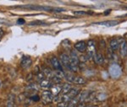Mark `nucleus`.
I'll use <instances>...</instances> for the list:
<instances>
[{
    "label": "nucleus",
    "instance_id": "20e7f679",
    "mask_svg": "<svg viewBox=\"0 0 127 107\" xmlns=\"http://www.w3.org/2000/svg\"><path fill=\"white\" fill-rule=\"evenodd\" d=\"M86 46H87L86 57L88 59H90L94 57V55L96 54V42H95L94 40H90V41H88Z\"/></svg>",
    "mask_w": 127,
    "mask_h": 107
},
{
    "label": "nucleus",
    "instance_id": "4be33fe9",
    "mask_svg": "<svg viewBox=\"0 0 127 107\" xmlns=\"http://www.w3.org/2000/svg\"><path fill=\"white\" fill-rule=\"evenodd\" d=\"M64 78L66 79L67 81L70 83H74V79H75V76L70 73H64Z\"/></svg>",
    "mask_w": 127,
    "mask_h": 107
},
{
    "label": "nucleus",
    "instance_id": "f704fd0d",
    "mask_svg": "<svg viewBox=\"0 0 127 107\" xmlns=\"http://www.w3.org/2000/svg\"><path fill=\"white\" fill-rule=\"evenodd\" d=\"M0 86H1V83H0Z\"/></svg>",
    "mask_w": 127,
    "mask_h": 107
},
{
    "label": "nucleus",
    "instance_id": "a211bd4d",
    "mask_svg": "<svg viewBox=\"0 0 127 107\" xmlns=\"http://www.w3.org/2000/svg\"><path fill=\"white\" fill-rule=\"evenodd\" d=\"M14 102H15V95L13 94H9L8 95L6 107H14Z\"/></svg>",
    "mask_w": 127,
    "mask_h": 107
},
{
    "label": "nucleus",
    "instance_id": "9d476101",
    "mask_svg": "<svg viewBox=\"0 0 127 107\" xmlns=\"http://www.w3.org/2000/svg\"><path fill=\"white\" fill-rule=\"evenodd\" d=\"M81 92L79 93L78 94H77L76 96L75 97L74 99H72V100L69 101L68 104H67L66 107H75L77 106V105L80 103V100H81Z\"/></svg>",
    "mask_w": 127,
    "mask_h": 107
},
{
    "label": "nucleus",
    "instance_id": "423d86ee",
    "mask_svg": "<svg viewBox=\"0 0 127 107\" xmlns=\"http://www.w3.org/2000/svg\"><path fill=\"white\" fill-rule=\"evenodd\" d=\"M53 98L54 96L52 94L51 91H43L42 94V101L45 103V104H48V103H51L53 101Z\"/></svg>",
    "mask_w": 127,
    "mask_h": 107
},
{
    "label": "nucleus",
    "instance_id": "aec40b11",
    "mask_svg": "<svg viewBox=\"0 0 127 107\" xmlns=\"http://www.w3.org/2000/svg\"><path fill=\"white\" fill-rule=\"evenodd\" d=\"M120 46V42L117 39H113L111 40L110 41V48L112 49L113 51H116L117 49Z\"/></svg>",
    "mask_w": 127,
    "mask_h": 107
},
{
    "label": "nucleus",
    "instance_id": "7c9ffc66",
    "mask_svg": "<svg viewBox=\"0 0 127 107\" xmlns=\"http://www.w3.org/2000/svg\"><path fill=\"white\" fill-rule=\"evenodd\" d=\"M75 107H86V106H85L84 103H79V104L77 105Z\"/></svg>",
    "mask_w": 127,
    "mask_h": 107
},
{
    "label": "nucleus",
    "instance_id": "cd10ccee",
    "mask_svg": "<svg viewBox=\"0 0 127 107\" xmlns=\"http://www.w3.org/2000/svg\"><path fill=\"white\" fill-rule=\"evenodd\" d=\"M31 100H33V101H36V102H37V101H39V100H40V97L36 94V95L32 96V97H31Z\"/></svg>",
    "mask_w": 127,
    "mask_h": 107
},
{
    "label": "nucleus",
    "instance_id": "c9c22d12",
    "mask_svg": "<svg viewBox=\"0 0 127 107\" xmlns=\"http://www.w3.org/2000/svg\"></svg>",
    "mask_w": 127,
    "mask_h": 107
},
{
    "label": "nucleus",
    "instance_id": "c85d7f7f",
    "mask_svg": "<svg viewBox=\"0 0 127 107\" xmlns=\"http://www.w3.org/2000/svg\"><path fill=\"white\" fill-rule=\"evenodd\" d=\"M66 106H67V103L61 101V102L58 103V106H57V107H66Z\"/></svg>",
    "mask_w": 127,
    "mask_h": 107
},
{
    "label": "nucleus",
    "instance_id": "f03ea898",
    "mask_svg": "<svg viewBox=\"0 0 127 107\" xmlns=\"http://www.w3.org/2000/svg\"><path fill=\"white\" fill-rule=\"evenodd\" d=\"M79 65V57L74 51H71L69 55V70L75 72L78 68Z\"/></svg>",
    "mask_w": 127,
    "mask_h": 107
},
{
    "label": "nucleus",
    "instance_id": "c756f323",
    "mask_svg": "<svg viewBox=\"0 0 127 107\" xmlns=\"http://www.w3.org/2000/svg\"><path fill=\"white\" fill-rule=\"evenodd\" d=\"M25 23V19H19L17 20L18 25H24Z\"/></svg>",
    "mask_w": 127,
    "mask_h": 107
},
{
    "label": "nucleus",
    "instance_id": "ddd939ff",
    "mask_svg": "<svg viewBox=\"0 0 127 107\" xmlns=\"http://www.w3.org/2000/svg\"><path fill=\"white\" fill-rule=\"evenodd\" d=\"M120 21L119 20H107L104 21V22H98L95 23V25H105V26L108 27H112V26H115V25H119Z\"/></svg>",
    "mask_w": 127,
    "mask_h": 107
},
{
    "label": "nucleus",
    "instance_id": "6ab92c4d",
    "mask_svg": "<svg viewBox=\"0 0 127 107\" xmlns=\"http://www.w3.org/2000/svg\"><path fill=\"white\" fill-rule=\"evenodd\" d=\"M72 89V87H71L70 84H64L62 86V90H61V92H60V95H64V94H66L67 93L69 92V90Z\"/></svg>",
    "mask_w": 127,
    "mask_h": 107
},
{
    "label": "nucleus",
    "instance_id": "0eeeda50",
    "mask_svg": "<svg viewBox=\"0 0 127 107\" xmlns=\"http://www.w3.org/2000/svg\"><path fill=\"white\" fill-rule=\"evenodd\" d=\"M50 62L51 65L53 66V68L57 71H63L62 68V65H61L60 62L56 57H53L52 58L50 59Z\"/></svg>",
    "mask_w": 127,
    "mask_h": 107
},
{
    "label": "nucleus",
    "instance_id": "412c9836",
    "mask_svg": "<svg viewBox=\"0 0 127 107\" xmlns=\"http://www.w3.org/2000/svg\"><path fill=\"white\" fill-rule=\"evenodd\" d=\"M74 83L76 84H86V79L80 76H75Z\"/></svg>",
    "mask_w": 127,
    "mask_h": 107
},
{
    "label": "nucleus",
    "instance_id": "473e14b6",
    "mask_svg": "<svg viewBox=\"0 0 127 107\" xmlns=\"http://www.w3.org/2000/svg\"><path fill=\"white\" fill-rule=\"evenodd\" d=\"M110 12H111V9H108V10H106V11H105V13H104V15H109Z\"/></svg>",
    "mask_w": 127,
    "mask_h": 107
},
{
    "label": "nucleus",
    "instance_id": "2eb2a0df",
    "mask_svg": "<svg viewBox=\"0 0 127 107\" xmlns=\"http://www.w3.org/2000/svg\"><path fill=\"white\" fill-rule=\"evenodd\" d=\"M120 55L121 57H126L127 56V42L126 41H123L120 43Z\"/></svg>",
    "mask_w": 127,
    "mask_h": 107
},
{
    "label": "nucleus",
    "instance_id": "5701e85b",
    "mask_svg": "<svg viewBox=\"0 0 127 107\" xmlns=\"http://www.w3.org/2000/svg\"><path fill=\"white\" fill-rule=\"evenodd\" d=\"M46 25V23L43 22V21H40V20H36V21H32L29 24V25H31V26H37V25Z\"/></svg>",
    "mask_w": 127,
    "mask_h": 107
},
{
    "label": "nucleus",
    "instance_id": "f257e3e1",
    "mask_svg": "<svg viewBox=\"0 0 127 107\" xmlns=\"http://www.w3.org/2000/svg\"><path fill=\"white\" fill-rule=\"evenodd\" d=\"M15 8H21V9H28L31 10H42L47 12H53V13H61L63 11H65L63 8H57V7H51V6H42V5H19Z\"/></svg>",
    "mask_w": 127,
    "mask_h": 107
},
{
    "label": "nucleus",
    "instance_id": "dca6fc26",
    "mask_svg": "<svg viewBox=\"0 0 127 107\" xmlns=\"http://www.w3.org/2000/svg\"><path fill=\"white\" fill-rule=\"evenodd\" d=\"M93 59H94V62L97 63V64H103L104 62V57L101 53H96L93 57Z\"/></svg>",
    "mask_w": 127,
    "mask_h": 107
},
{
    "label": "nucleus",
    "instance_id": "2f4dec72",
    "mask_svg": "<svg viewBox=\"0 0 127 107\" xmlns=\"http://www.w3.org/2000/svg\"><path fill=\"white\" fill-rule=\"evenodd\" d=\"M3 35H4V32H3V31L2 29H0V40H1V38L3 37Z\"/></svg>",
    "mask_w": 127,
    "mask_h": 107
},
{
    "label": "nucleus",
    "instance_id": "1a4fd4ad",
    "mask_svg": "<svg viewBox=\"0 0 127 107\" xmlns=\"http://www.w3.org/2000/svg\"><path fill=\"white\" fill-rule=\"evenodd\" d=\"M31 63H32V61H31V57H27V56H24L22 57V59H21V66L22 68L26 69V68H30V66L31 65Z\"/></svg>",
    "mask_w": 127,
    "mask_h": 107
},
{
    "label": "nucleus",
    "instance_id": "6e6552de",
    "mask_svg": "<svg viewBox=\"0 0 127 107\" xmlns=\"http://www.w3.org/2000/svg\"><path fill=\"white\" fill-rule=\"evenodd\" d=\"M60 63L63 67L69 69V56L66 53H62L60 55Z\"/></svg>",
    "mask_w": 127,
    "mask_h": 107
},
{
    "label": "nucleus",
    "instance_id": "9b49d317",
    "mask_svg": "<svg viewBox=\"0 0 127 107\" xmlns=\"http://www.w3.org/2000/svg\"><path fill=\"white\" fill-rule=\"evenodd\" d=\"M54 85V84L52 82V80L48 78H44L43 80H42L40 82V87L43 89H48V88H52Z\"/></svg>",
    "mask_w": 127,
    "mask_h": 107
},
{
    "label": "nucleus",
    "instance_id": "39448f33",
    "mask_svg": "<svg viewBox=\"0 0 127 107\" xmlns=\"http://www.w3.org/2000/svg\"><path fill=\"white\" fill-rule=\"evenodd\" d=\"M109 73L114 78H118L121 75V68H120V67L119 65L114 64L110 67Z\"/></svg>",
    "mask_w": 127,
    "mask_h": 107
},
{
    "label": "nucleus",
    "instance_id": "bb28decb",
    "mask_svg": "<svg viewBox=\"0 0 127 107\" xmlns=\"http://www.w3.org/2000/svg\"><path fill=\"white\" fill-rule=\"evenodd\" d=\"M37 78L41 82L42 80H43V79L45 78V76H44V74H43L42 72H38L37 73Z\"/></svg>",
    "mask_w": 127,
    "mask_h": 107
},
{
    "label": "nucleus",
    "instance_id": "f8f14e48",
    "mask_svg": "<svg viewBox=\"0 0 127 107\" xmlns=\"http://www.w3.org/2000/svg\"><path fill=\"white\" fill-rule=\"evenodd\" d=\"M86 47H87L86 43L83 41H79V42H77L75 44V48L78 51H80V52H84V51H86Z\"/></svg>",
    "mask_w": 127,
    "mask_h": 107
},
{
    "label": "nucleus",
    "instance_id": "4468645a",
    "mask_svg": "<svg viewBox=\"0 0 127 107\" xmlns=\"http://www.w3.org/2000/svg\"><path fill=\"white\" fill-rule=\"evenodd\" d=\"M61 90H62V85L61 84H54L51 88V93L53 96H57L60 94Z\"/></svg>",
    "mask_w": 127,
    "mask_h": 107
},
{
    "label": "nucleus",
    "instance_id": "f3484780",
    "mask_svg": "<svg viewBox=\"0 0 127 107\" xmlns=\"http://www.w3.org/2000/svg\"><path fill=\"white\" fill-rule=\"evenodd\" d=\"M42 73H43V74H44V76L47 77V78L50 79V80L53 78V77H54V73H53V71L48 68H46L43 69Z\"/></svg>",
    "mask_w": 127,
    "mask_h": 107
},
{
    "label": "nucleus",
    "instance_id": "393cba45",
    "mask_svg": "<svg viewBox=\"0 0 127 107\" xmlns=\"http://www.w3.org/2000/svg\"><path fill=\"white\" fill-rule=\"evenodd\" d=\"M74 15H92V12L89 11V12H86V11H74L73 12Z\"/></svg>",
    "mask_w": 127,
    "mask_h": 107
},
{
    "label": "nucleus",
    "instance_id": "b1692460",
    "mask_svg": "<svg viewBox=\"0 0 127 107\" xmlns=\"http://www.w3.org/2000/svg\"><path fill=\"white\" fill-rule=\"evenodd\" d=\"M54 76L62 80V78H64V73L63 71H57V72L54 73Z\"/></svg>",
    "mask_w": 127,
    "mask_h": 107
},
{
    "label": "nucleus",
    "instance_id": "72a5a7b5",
    "mask_svg": "<svg viewBox=\"0 0 127 107\" xmlns=\"http://www.w3.org/2000/svg\"><path fill=\"white\" fill-rule=\"evenodd\" d=\"M122 8L124 9H126V10H127V6H124V7H122Z\"/></svg>",
    "mask_w": 127,
    "mask_h": 107
},
{
    "label": "nucleus",
    "instance_id": "a878e982",
    "mask_svg": "<svg viewBox=\"0 0 127 107\" xmlns=\"http://www.w3.org/2000/svg\"><path fill=\"white\" fill-rule=\"evenodd\" d=\"M27 90H31L37 91V90H39V87L37 86L36 84H30V85L27 86Z\"/></svg>",
    "mask_w": 127,
    "mask_h": 107
},
{
    "label": "nucleus",
    "instance_id": "7ed1b4c3",
    "mask_svg": "<svg viewBox=\"0 0 127 107\" xmlns=\"http://www.w3.org/2000/svg\"><path fill=\"white\" fill-rule=\"evenodd\" d=\"M80 93V90L77 88H72L70 90H69V93H67L66 94H64V95L62 96V100L61 101L63 102H65V103H68L72 99H74L75 96L77 95V94Z\"/></svg>",
    "mask_w": 127,
    "mask_h": 107
}]
</instances>
